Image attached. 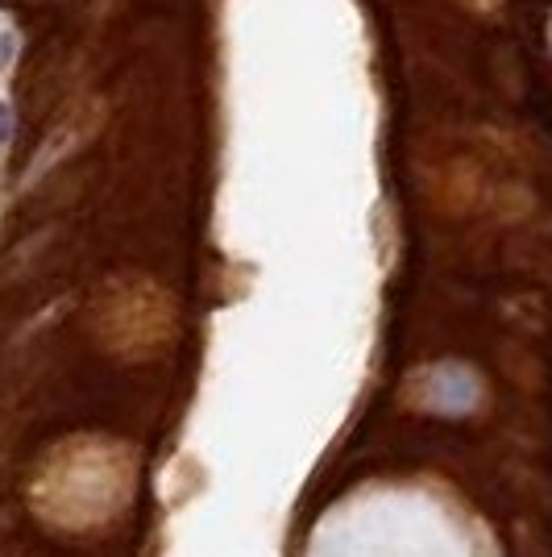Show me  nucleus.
Here are the masks:
<instances>
[{"label": "nucleus", "instance_id": "nucleus-1", "mask_svg": "<svg viewBox=\"0 0 552 557\" xmlns=\"http://www.w3.org/2000/svg\"><path fill=\"white\" fill-rule=\"evenodd\" d=\"M9 129H13V116H9V104H0V141L9 138Z\"/></svg>", "mask_w": 552, "mask_h": 557}]
</instances>
